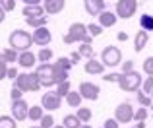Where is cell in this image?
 Returning a JSON list of instances; mask_svg holds the SVG:
<instances>
[{"label":"cell","instance_id":"obj_11","mask_svg":"<svg viewBox=\"0 0 153 128\" xmlns=\"http://www.w3.org/2000/svg\"><path fill=\"white\" fill-rule=\"evenodd\" d=\"M12 115H14L16 121H25L27 115H29V107L23 99H18V101H12Z\"/></svg>","mask_w":153,"mask_h":128},{"label":"cell","instance_id":"obj_28","mask_svg":"<svg viewBox=\"0 0 153 128\" xmlns=\"http://www.w3.org/2000/svg\"><path fill=\"white\" fill-rule=\"evenodd\" d=\"M37 58H39L41 62H49L51 58H52V51L49 49V47H41V51H39Z\"/></svg>","mask_w":153,"mask_h":128},{"label":"cell","instance_id":"obj_30","mask_svg":"<svg viewBox=\"0 0 153 128\" xmlns=\"http://www.w3.org/2000/svg\"><path fill=\"white\" fill-rule=\"evenodd\" d=\"M14 121H16V118L2 115V117H0V128H16V124H18V122H14Z\"/></svg>","mask_w":153,"mask_h":128},{"label":"cell","instance_id":"obj_20","mask_svg":"<svg viewBox=\"0 0 153 128\" xmlns=\"http://www.w3.org/2000/svg\"><path fill=\"white\" fill-rule=\"evenodd\" d=\"M82 93L79 91H70V93L66 95V101H68V105L70 107H79L82 105Z\"/></svg>","mask_w":153,"mask_h":128},{"label":"cell","instance_id":"obj_51","mask_svg":"<svg viewBox=\"0 0 153 128\" xmlns=\"http://www.w3.org/2000/svg\"><path fill=\"white\" fill-rule=\"evenodd\" d=\"M0 60H4V54L2 53H0Z\"/></svg>","mask_w":153,"mask_h":128},{"label":"cell","instance_id":"obj_23","mask_svg":"<svg viewBox=\"0 0 153 128\" xmlns=\"http://www.w3.org/2000/svg\"><path fill=\"white\" fill-rule=\"evenodd\" d=\"M25 22H27V25H31V27H45L47 25V18L45 16H37V18H25Z\"/></svg>","mask_w":153,"mask_h":128},{"label":"cell","instance_id":"obj_17","mask_svg":"<svg viewBox=\"0 0 153 128\" xmlns=\"http://www.w3.org/2000/svg\"><path fill=\"white\" fill-rule=\"evenodd\" d=\"M147 39H149V35H147L146 29H142V31L136 33V39H134V51L136 53H142L143 51V47L147 45Z\"/></svg>","mask_w":153,"mask_h":128},{"label":"cell","instance_id":"obj_47","mask_svg":"<svg viewBox=\"0 0 153 128\" xmlns=\"http://www.w3.org/2000/svg\"><path fill=\"white\" fill-rule=\"evenodd\" d=\"M4 16H6V12H4V8H2V6H0V23H2V22H4Z\"/></svg>","mask_w":153,"mask_h":128},{"label":"cell","instance_id":"obj_39","mask_svg":"<svg viewBox=\"0 0 153 128\" xmlns=\"http://www.w3.org/2000/svg\"><path fill=\"white\" fill-rule=\"evenodd\" d=\"M103 128H118V121L116 118H108V121H105Z\"/></svg>","mask_w":153,"mask_h":128},{"label":"cell","instance_id":"obj_7","mask_svg":"<svg viewBox=\"0 0 153 128\" xmlns=\"http://www.w3.org/2000/svg\"><path fill=\"white\" fill-rule=\"evenodd\" d=\"M138 10V0H118L116 2V16L122 19H128Z\"/></svg>","mask_w":153,"mask_h":128},{"label":"cell","instance_id":"obj_45","mask_svg":"<svg viewBox=\"0 0 153 128\" xmlns=\"http://www.w3.org/2000/svg\"><path fill=\"white\" fill-rule=\"evenodd\" d=\"M116 39H118V41H128V33H124V31H120V33L118 35H116Z\"/></svg>","mask_w":153,"mask_h":128},{"label":"cell","instance_id":"obj_49","mask_svg":"<svg viewBox=\"0 0 153 128\" xmlns=\"http://www.w3.org/2000/svg\"><path fill=\"white\" fill-rule=\"evenodd\" d=\"M79 128H91V126H89V124H82Z\"/></svg>","mask_w":153,"mask_h":128},{"label":"cell","instance_id":"obj_13","mask_svg":"<svg viewBox=\"0 0 153 128\" xmlns=\"http://www.w3.org/2000/svg\"><path fill=\"white\" fill-rule=\"evenodd\" d=\"M83 6L89 16H99L105 10V0H83Z\"/></svg>","mask_w":153,"mask_h":128},{"label":"cell","instance_id":"obj_34","mask_svg":"<svg viewBox=\"0 0 153 128\" xmlns=\"http://www.w3.org/2000/svg\"><path fill=\"white\" fill-rule=\"evenodd\" d=\"M143 72H146L147 76H153V57H147L146 60H143Z\"/></svg>","mask_w":153,"mask_h":128},{"label":"cell","instance_id":"obj_14","mask_svg":"<svg viewBox=\"0 0 153 128\" xmlns=\"http://www.w3.org/2000/svg\"><path fill=\"white\" fill-rule=\"evenodd\" d=\"M85 72L87 74H93V76H99V74H103L105 72V64L101 60H95V58H87V62H85Z\"/></svg>","mask_w":153,"mask_h":128},{"label":"cell","instance_id":"obj_31","mask_svg":"<svg viewBox=\"0 0 153 128\" xmlns=\"http://www.w3.org/2000/svg\"><path fill=\"white\" fill-rule=\"evenodd\" d=\"M87 33H89L91 37H97V35L103 33V25L101 23H89V25H87Z\"/></svg>","mask_w":153,"mask_h":128},{"label":"cell","instance_id":"obj_8","mask_svg":"<svg viewBox=\"0 0 153 128\" xmlns=\"http://www.w3.org/2000/svg\"><path fill=\"white\" fill-rule=\"evenodd\" d=\"M134 113L136 111L132 109L130 103H120V105L114 109V118L120 122V124H126V122L134 121Z\"/></svg>","mask_w":153,"mask_h":128},{"label":"cell","instance_id":"obj_41","mask_svg":"<svg viewBox=\"0 0 153 128\" xmlns=\"http://www.w3.org/2000/svg\"><path fill=\"white\" fill-rule=\"evenodd\" d=\"M118 78H120V74H107V76H103L105 82H116V83H118Z\"/></svg>","mask_w":153,"mask_h":128},{"label":"cell","instance_id":"obj_43","mask_svg":"<svg viewBox=\"0 0 153 128\" xmlns=\"http://www.w3.org/2000/svg\"><path fill=\"white\" fill-rule=\"evenodd\" d=\"M79 58H82V54H79V51H76V53H72V54H70V60H72V64H74V66H76V64L79 62Z\"/></svg>","mask_w":153,"mask_h":128},{"label":"cell","instance_id":"obj_46","mask_svg":"<svg viewBox=\"0 0 153 128\" xmlns=\"http://www.w3.org/2000/svg\"><path fill=\"white\" fill-rule=\"evenodd\" d=\"M22 2H25V4H41L43 0H22Z\"/></svg>","mask_w":153,"mask_h":128},{"label":"cell","instance_id":"obj_48","mask_svg":"<svg viewBox=\"0 0 153 128\" xmlns=\"http://www.w3.org/2000/svg\"><path fill=\"white\" fill-rule=\"evenodd\" d=\"M136 126H138V128H146V122H138Z\"/></svg>","mask_w":153,"mask_h":128},{"label":"cell","instance_id":"obj_50","mask_svg":"<svg viewBox=\"0 0 153 128\" xmlns=\"http://www.w3.org/2000/svg\"><path fill=\"white\" fill-rule=\"evenodd\" d=\"M54 128H66V126H64V124H58V126H54Z\"/></svg>","mask_w":153,"mask_h":128},{"label":"cell","instance_id":"obj_37","mask_svg":"<svg viewBox=\"0 0 153 128\" xmlns=\"http://www.w3.org/2000/svg\"><path fill=\"white\" fill-rule=\"evenodd\" d=\"M0 6L4 8V12H12L16 8V0H0Z\"/></svg>","mask_w":153,"mask_h":128},{"label":"cell","instance_id":"obj_42","mask_svg":"<svg viewBox=\"0 0 153 128\" xmlns=\"http://www.w3.org/2000/svg\"><path fill=\"white\" fill-rule=\"evenodd\" d=\"M18 70H16V68L14 66H12V68H8V74H6V78H10V80H16V78H18Z\"/></svg>","mask_w":153,"mask_h":128},{"label":"cell","instance_id":"obj_27","mask_svg":"<svg viewBox=\"0 0 153 128\" xmlns=\"http://www.w3.org/2000/svg\"><path fill=\"white\" fill-rule=\"evenodd\" d=\"M79 117V121L82 122H89L91 121V111L87 109V107H78V113H76Z\"/></svg>","mask_w":153,"mask_h":128},{"label":"cell","instance_id":"obj_54","mask_svg":"<svg viewBox=\"0 0 153 128\" xmlns=\"http://www.w3.org/2000/svg\"><path fill=\"white\" fill-rule=\"evenodd\" d=\"M136 128H138V126H136Z\"/></svg>","mask_w":153,"mask_h":128},{"label":"cell","instance_id":"obj_35","mask_svg":"<svg viewBox=\"0 0 153 128\" xmlns=\"http://www.w3.org/2000/svg\"><path fill=\"white\" fill-rule=\"evenodd\" d=\"M39 122H41L43 128H52V126H54V118H52L51 115H43V118Z\"/></svg>","mask_w":153,"mask_h":128},{"label":"cell","instance_id":"obj_21","mask_svg":"<svg viewBox=\"0 0 153 128\" xmlns=\"http://www.w3.org/2000/svg\"><path fill=\"white\" fill-rule=\"evenodd\" d=\"M64 126L66 128H79L82 126V121H79L78 115H66L64 117Z\"/></svg>","mask_w":153,"mask_h":128},{"label":"cell","instance_id":"obj_32","mask_svg":"<svg viewBox=\"0 0 153 128\" xmlns=\"http://www.w3.org/2000/svg\"><path fill=\"white\" fill-rule=\"evenodd\" d=\"M56 93H58L60 97H66V95L70 93V82H68V80L60 82V83H58V89H56Z\"/></svg>","mask_w":153,"mask_h":128},{"label":"cell","instance_id":"obj_26","mask_svg":"<svg viewBox=\"0 0 153 128\" xmlns=\"http://www.w3.org/2000/svg\"><path fill=\"white\" fill-rule=\"evenodd\" d=\"M136 97H138V103L142 107H151V95H147L146 91H138V93H136Z\"/></svg>","mask_w":153,"mask_h":128},{"label":"cell","instance_id":"obj_36","mask_svg":"<svg viewBox=\"0 0 153 128\" xmlns=\"http://www.w3.org/2000/svg\"><path fill=\"white\" fill-rule=\"evenodd\" d=\"M142 89L146 91V93H151L153 91V76H147V80L142 83Z\"/></svg>","mask_w":153,"mask_h":128},{"label":"cell","instance_id":"obj_4","mask_svg":"<svg viewBox=\"0 0 153 128\" xmlns=\"http://www.w3.org/2000/svg\"><path fill=\"white\" fill-rule=\"evenodd\" d=\"M16 86L22 91H39V87L43 86L41 80H39L37 72H31V74H19L16 78Z\"/></svg>","mask_w":153,"mask_h":128},{"label":"cell","instance_id":"obj_12","mask_svg":"<svg viewBox=\"0 0 153 128\" xmlns=\"http://www.w3.org/2000/svg\"><path fill=\"white\" fill-rule=\"evenodd\" d=\"M33 41L35 45H41V47H47L51 43V31L47 27H37L33 33Z\"/></svg>","mask_w":153,"mask_h":128},{"label":"cell","instance_id":"obj_18","mask_svg":"<svg viewBox=\"0 0 153 128\" xmlns=\"http://www.w3.org/2000/svg\"><path fill=\"white\" fill-rule=\"evenodd\" d=\"M97 18H99V23H101L103 27H112L116 23V14H112V12H108V10H103Z\"/></svg>","mask_w":153,"mask_h":128},{"label":"cell","instance_id":"obj_15","mask_svg":"<svg viewBox=\"0 0 153 128\" xmlns=\"http://www.w3.org/2000/svg\"><path fill=\"white\" fill-rule=\"evenodd\" d=\"M35 62H37V57H35L33 53H29V51H23V53L19 54V58H18V64L22 68H33Z\"/></svg>","mask_w":153,"mask_h":128},{"label":"cell","instance_id":"obj_22","mask_svg":"<svg viewBox=\"0 0 153 128\" xmlns=\"http://www.w3.org/2000/svg\"><path fill=\"white\" fill-rule=\"evenodd\" d=\"M140 25H142V29H146L147 33L153 31V16L151 14H143L142 18H140Z\"/></svg>","mask_w":153,"mask_h":128},{"label":"cell","instance_id":"obj_19","mask_svg":"<svg viewBox=\"0 0 153 128\" xmlns=\"http://www.w3.org/2000/svg\"><path fill=\"white\" fill-rule=\"evenodd\" d=\"M22 14L23 18H37V16H43V8L39 4H25Z\"/></svg>","mask_w":153,"mask_h":128},{"label":"cell","instance_id":"obj_29","mask_svg":"<svg viewBox=\"0 0 153 128\" xmlns=\"http://www.w3.org/2000/svg\"><path fill=\"white\" fill-rule=\"evenodd\" d=\"M79 54L85 58H93V47H91V43H83L82 47H79Z\"/></svg>","mask_w":153,"mask_h":128},{"label":"cell","instance_id":"obj_38","mask_svg":"<svg viewBox=\"0 0 153 128\" xmlns=\"http://www.w3.org/2000/svg\"><path fill=\"white\" fill-rule=\"evenodd\" d=\"M22 95H23V91H22V89H19V87H18V86H16V87H14V89H12V91H10V99H12V101H18V99H22Z\"/></svg>","mask_w":153,"mask_h":128},{"label":"cell","instance_id":"obj_5","mask_svg":"<svg viewBox=\"0 0 153 128\" xmlns=\"http://www.w3.org/2000/svg\"><path fill=\"white\" fill-rule=\"evenodd\" d=\"M101 62L105 64V66H111V68L118 66V64L122 62V53H120V49L114 47V45L105 47L103 53H101Z\"/></svg>","mask_w":153,"mask_h":128},{"label":"cell","instance_id":"obj_44","mask_svg":"<svg viewBox=\"0 0 153 128\" xmlns=\"http://www.w3.org/2000/svg\"><path fill=\"white\" fill-rule=\"evenodd\" d=\"M132 70H134V62L132 60H126L122 64V72H132Z\"/></svg>","mask_w":153,"mask_h":128},{"label":"cell","instance_id":"obj_53","mask_svg":"<svg viewBox=\"0 0 153 128\" xmlns=\"http://www.w3.org/2000/svg\"><path fill=\"white\" fill-rule=\"evenodd\" d=\"M149 95H151V99H153V91H151V93H149Z\"/></svg>","mask_w":153,"mask_h":128},{"label":"cell","instance_id":"obj_24","mask_svg":"<svg viewBox=\"0 0 153 128\" xmlns=\"http://www.w3.org/2000/svg\"><path fill=\"white\" fill-rule=\"evenodd\" d=\"M2 54H4V60H6V62H14V60H18V58H19L18 51H16V49H12V47L4 49V51H2Z\"/></svg>","mask_w":153,"mask_h":128},{"label":"cell","instance_id":"obj_6","mask_svg":"<svg viewBox=\"0 0 153 128\" xmlns=\"http://www.w3.org/2000/svg\"><path fill=\"white\" fill-rule=\"evenodd\" d=\"M39 74V80L45 87H51L56 83V74H54V64H49V62H41V66L35 70Z\"/></svg>","mask_w":153,"mask_h":128},{"label":"cell","instance_id":"obj_33","mask_svg":"<svg viewBox=\"0 0 153 128\" xmlns=\"http://www.w3.org/2000/svg\"><path fill=\"white\" fill-rule=\"evenodd\" d=\"M134 118H136V122H143L147 118V109L146 107H142V109H138L134 113Z\"/></svg>","mask_w":153,"mask_h":128},{"label":"cell","instance_id":"obj_52","mask_svg":"<svg viewBox=\"0 0 153 128\" xmlns=\"http://www.w3.org/2000/svg\"><path fill=\"white\" fill-rule=\"evenodd\" d=\"M31 128H43V126H31Z\"/></svg>","mask_w":153,"mask_h":128},{"label":"cell","instance_id":"obj_25","mask_svg":"<svg viewBox=\"0 0 153 128\" xmlns=\"http://www.w3.org/2000/svg\"><path fill=\"white\" fill-rule=\"evenodd\" d=\"M27 118L39 122L43 118V107H29V115H27Z\"/></svg>","mask_w":153,"mask_h":128},{"label":"cell","instance_id":"obj_1","mask_svg":"<svg viewBox=\"0 0 153 128\" xmlns=\"http://www.w3.org/2000/svg\"><path fill=\"white\" fill-rule=\"evenodd\" d=\"M8 43H10L12 49L19 51V53H23V51H29V47L33 45V35L27 33V31L23 29H16L10 33V37H8Z\"/></svg>","mask_w":153,"mask_h":128},{"label":"cell","instance_id":"obj_9","mask_svg":"<svg viewBox=\"0 0 153 128\" xmlns=\"http://www.w3.org/2000/svg\"><path fill=\"white\" fill-rule=\"evenodd\" d=\"M79 93H82V97L87 99V101H97V99H99V93H101V89H99L97 83L82 82V83H79Z\"/></svg>","mask_w":153,"mask_h":128},{"label":"cell","instance_id":"obj_40","mask_svg":"<svg viewBox=\"0 0 153 128\" xmlns=\"http://www.w3.org/2000/svg\"><path fill=\"white\" fill-rule=\"evenodd\" d=\"M8 74V66H6V60H0V80L6 78Z\"/></svg>","mask_w":153,"mask_h":128},{"label":"cell","instance_id":"obj_3","mask_svg":"<svg viewBox=\"0 0 153 128\" xmlns=\"http://www.w3.org/2000/svg\"><path fill=\"white\" fill-rule=\"evenodd\" d=\"M142 76L140 72L132 70V72H122L118 78V86L122 91H138V87L142 86Z\"/></svg>","mask_w":153,"mask_h":128},{"label":"cell","instance_id":"obj_2","mask_svg":"<svg viewBox=\"0 0 153 128\" xmlns=\"http://www.w3.org/2000/svg\"><path fill=\"white\" fill-rule=\"evenodd\" d=\"M74 41L91 43V35L87 33V25H83V23H79V22L72 23L70 29H68V33L64 35V43H66V45H72Z\"/></svg>","mask_w":153,"mask_h":128},{"label":"cell","instance_id":"obj_16","mask_svg":"<svg viewBox=\"0 0 153 128\" xmlns=\"http://www.w3.org/2000/svg\"><path fill=\"white\" fill-rule=\"evenodd\" d=\"M66 0H45V12L47 14H58L64 10Z\"/></svg>","mask_w":153,"mask_h":128},{"label":"cell","instance_id":"obj_10","mask_svg":"<svg viewBox=\"0 0 153 128\" xmlns=\"http://www.w3.org/2000/svg\"><path fill=\"white\" fill-rule=\"evenodd\" d=\"M60 105H62V97L56 91H49V93L43 95V109L56 111V109H60Z\"/></svg>","mask_w":153,"mask_h":128}]
</instances>
